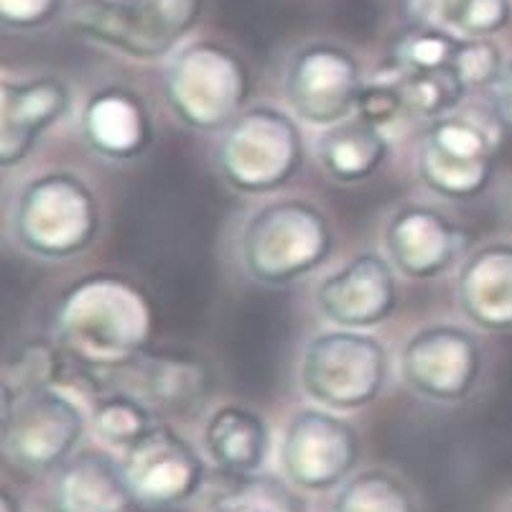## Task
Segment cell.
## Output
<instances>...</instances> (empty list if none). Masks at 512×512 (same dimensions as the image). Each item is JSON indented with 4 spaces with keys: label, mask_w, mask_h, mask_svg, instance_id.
<instances>
[{
    "label": "cell",
    "mask_w": 512,
    "mask_h": 512,
    "mask_svg": "<svg viewBox=\"0 0 512 512\" xmlns=\"http://www.w3.org/2000/svg\"><path fill=\"white\" fill-rule=\"evenodd\" d=\"M388 383V352L360 329L321 332L301 357V388L329 411L370 406Z\"/></svg>",
    "instance_id": "7"
},
{
    "label": "cell",
    "mask_w": 512,
    "mask_h": 512,
    "mask_svg": "<svg viewBox=\"0 0 512 512\" xmlns=\"http://www.w3.org/2000/svg\"><path fill=\"white\" fill-rule=\"evenodd\" d=\"M393 74L406 95L413 118L428 120V123L454 113L464 97L472 92L454 67L398 69L393 64Z\"/></svg>",
    "instance_id": "23"
},
{
    "label": "cell",
    "mask_w": 512,
    "mask_h": 512,
    "mask_svg": "<svg viewBox=\"0 0 512 512\" xmlns=\"http://www.w3.org/2000/svg\"><path fill=\"white\" fill-rule=\"evenodd\" d=\"M492 115L505 130H512V64L502 69L500 79L490 90Z\"/></svg>",
    "instance_id": "33"
},
{
    "label": "cell",
    "mask_w": 512,
    "mask_h": 512,
    "mask_svg": "<svg viewBox=\"0 0 512 512\" xmlns=\"http://www.w3.org/2000/svg\"><path fill=\"white\" fill-rule=\"evenodd\" d=\"M59 357H64L62 347L51 342H29L16 352V357L6 362L3 377V398L29 393L36 388H54L59 375Z\"/></svg>",
    "instance_id": "28"
},
{
    "label": "cell",
    "mask_w": 512,
    "mask_h": 512,
    "mask_svg": "<svg viewBox=\"0 0 512 512\" xmlns=\"http://www.w3.org/2000/svg\"><path fill=\"white\" fill-rule=\"evenodd\" d=\"M464 46V36L446 26L421 23L416 29L400 34L393 49V64L398 69H439L454 67L459 51Z\"/></svg>",
    "instance_id": "26"
},
{
    "label": "cell",
    "mask_w": 512,
    "mask_h": 512,
    "mask_svg": "<svg viewBox=\"0 0 512 512\" xmlns=\"http://www.w3.org/2000/svg\"><path fill=\"white\" fill-rule=\"evenodd\" d=\"M13 232L31 255L67 260L87 250L100 232V202L82 176L46 171L23 186Z\"/></svg>",
    "instance_id": "3"
},
{
    "label": "cell",
    "mask_w": 512,
    "mask_h": 512,
    "mask_svg": "<svg viewBox=\"0 0 512 512\" xmlns=\"http://www.w3.org/2000/svg\"><path fill=\"white\" fill-rule=\"evenodd\" d=\"M316 304L339 329H372L398 306L395 265L377 253H360L316 288Z\"/></svg>",
    "instance_id": "14"
},
{
    "label": "cell",
    "mask_w": 512,
    "mask_h": 512,
    "mask_svg": "<svg viewBox=\"0 0 512 512\" xmlns=\"http://www.w3.org/2000/svg\"><path fill=\"white\" fill-rule=\"evenodd\" d=\"M495 138L479 120L451 113L434 120L418 146V179L444 199H474L495 174Z\"/></svg>",
    "instance_id": "9"
},
{
    "label": "cell",
    "mask_w": 512,
    "mask_h": 512,
    "mask_svg": "<svg viewBox=\"0 0 512 512\" xmlns=\"http://www.w3.org/2000/svg\"><path fill=\"white\" fill-rule=\"evenodd\" d=\"M41 512H62V510H59V507L54 505V507H51V510H41Z\"/></svg>",
    "instance_id": "35"
},
{
    "label": "cell",
    "mask_w": 512,
    "mask_h": 512,
    "mask_svg": "<svg viewBox=\"0 0 512 512\" xmlns=\"http://www.w3.org/2000/svg\"><path fill=\"white\" fill-rule=\"evenodd\" d=\"M400 375L421 398L459 403L469 398L482 375V347L472 334L451 324L426 327L400 352Z\"/></svg>",
    "instance_id": "13"
},
{
    "label": "cell",
    "mask_w": 512,
    "mask_h": 512,
    "mask_svg": "<svg viewBox=\"0 0 512 512\" xmlns=\"http://www.w3.org/2000/svg\"><path fill=\"white\" fill-rule=\"evenodd\" d=\"M332 250V230L319 207L281 199L260 207L242 230L245 271L265 286H286L316 271Z\"/></svg>",
    "instance_id": "4"
},
{
    "label": "cell",
    "mask_w": 512,
    "mask_h": 512,
    "mask_svg": "<svg viewBox=\"0 0 512 512\" xmlns=\"http://www.w3.org/2000/svg\"><path fill=\"white\" fill-rule=\"evenodd\" d=\"M123 462L133 502L153 510L179 507L202 492V456L166 423H153L146 434L125 449Z\"/></svg>",
    "instance_id": "11"
},
{
    "label": "cell",
    "mask_w": 512,
    "mask_h": 512,
    "mask_svg": "<svg viewBox=\"0 0 512 512\" xmlns=\"http://www.w3.org/2000/svg\"><path fill=\"white\" fill-rule=\"evenodd\" d=\"M82 136L97 156L113 161L138 158L153 141V118L146 100L130 87H102L82 107Z\"/></svg>",
    "instance_id": "17"
},
{
    "label": "cell",
    "mask_w": 512,
    "mask_h": 512,
    "mask_svg": "<svg viewBox=\"0 0 512 512\" xmlns=\"http://www.w3.org/2000/svg\"><path fill=\"white\" fill-rule=\"evenodd\" d=\"M365 87L355 54L334 44H311L293 54L286 72V100L293 115L316 128L344 123L357 110Z\"/></svg>",
    "instance_id": "12"
},
{
    "label": "cell",
    "mask_w": 512,
    "mask_h": 512,
    "mask_svg": "<svg viewBox=\"0 0 512 512\" xmlns=\"http://www.w3.org/2000/svg\"><path fill=\"white\" fill-rule=\"evenodd\" d=\"M204 0H74L69 23L92 44L123 57H169L202 18Z\"/></svg>",
    "instance_id": "2"
},
{
    "label": "cell",
    "mask_w": 512,
    "mask_h": 512,
    "mask_svg": "<svg viewBox=\"0 0 512 512\" xmlns=\"http://www.w3.org/2000/svg\"><path fill=\"white\" fill-rule=\"evenodd\" d=\"M204 449L230 477L255 474L268 459L271 428L260 413L242 406H222L204 426Z\"/></svg>",
    "instance_id": "21"
},
{
    "label": "cell",
    "mask_w": 512,
    "mask_h": 512,
    "mask_svg": "<svg viewBox=\"0 0 512 512\" xmlns=\"http://www.w3.org/2000/svg\"><path fill=\"white\" fill-rule=\"evenodd\" d=\"M355 113L357 118L370 123L372 128L383 130L385 136H388L400 120L411 115V110H408L406 95L400 90L395 74L385 72L383 77L372 79L370 85L362 87Z\"/></svg>",
    "instance_id": "29"
},
{
    "label": "cell",
    "mask_w": 512,
    "mask_h": 512,
    "mask_svg": "<svg viewBox=\"0 0 512 512\" xmlns=\"http://www.w3.org/2000/svg\"><path fill=\"white\" fill-rule=\"evenodd\" d=\"M153 426V408L130 390H118L97 400L95 431L105 444L128 449Z\"/></svg>",
    "instance_id": "27"
},
{
    "label": "cell",
    "mask_w": 512,
    "mask_h": 512,
    "mask_svg": "<svg viewBox=\"0 0 512 512\" xmlns=\"http://www.w3.org/2000/svg\"><path fill=\"white\" fill-rule=\"evenodd\" d=\"M220 174L240 194H268L286 186L304 164L296 120L271 105L242 110L225 128L217 151Z\"/></svg>",
    "instance_id": "6"
},
{
    "label": "cell",
    "mask_w": 512,
    "mask_h": 512,
    "mask_svg": "<svg viewBox=\"0 0 512 512\" xmlns=\"http://www.w3.org/2000/svg\"><path fill=\"white\" fill-rule=\"evenodd\" d=\"M130 502L123 462L107 451H79L59 467L54 505L62 512H125Z\"/></svg>",
    "instance_id": "20"
},
{
    "label": "cell",
    "mask_w": 512,
    "mask_h": 512,
    "mask_svg": "<svg viewBox=\"0 0 512 512\" xmlns=\"http://www.w3.org/2000/svg\"><path fill=\"white\" fill-rule=\"evenodd\" d=\"M85 434V413L57 388L3 398V454L29 472L59 469Z\"/></svg>",
    "instance_id": "8"
},
{
    "label": "cell",
    "mask_w": 512,
    "mask_h": 512,
    "mask_svg": "<svg viewBox=\"0 0 512 512\" xmlns=\"http://www.w3.org/2000/svg\"><path fill=\"white\" fill-rule=\"evenodd\" d=\"M164 95L179 123L214 133L242 113L250 95V72L230 46L194 41L171 59Z\"/></svg>",
    "instance_id": "5"
},
{
    "label": "cell",
    "mask_w": 512,
    "mask_h": 512,
    "mask_svg": "<svg viewBox=\"0 0 512 512\" xmlns=\"http://www.w3.org/2000/svg\"><path fill=\"white\" fill-rule=\"evenodd\" d=\"M462 232L446 220L439 209L403 207L393 214L385 230V253L395 271L403 276L428 281L451 268L462 253Z\"/></svg>",
    "instance_id": "16"
},
{
    "label": "cell",
    "mask_w": 512,
    "mask_h": 512,
    "mask_svg": "<svg viewBox=\"0 0 512 512\" xmlns=\"http://www.w3.org/2000/svg\"><path fill=\"white\" fill-rule=\"evenodd\" d=\"M423 16L441 18L446 29L469 39H487L510 23L512 0H423Z\"/></svg>",
    "instance_id": "25"
},
{
    "label": "cell",
    "mask_w": 512,
    "mask_h": 512,
    "mask_svg": "<svg viewBox=\"0 0 512 512\" xmlns=\"http://www.w3.org/2000/svg\"><path fill=\"white\" fill-rule=\"evenodd\" d=\"M459 309L487 332H512V245L474 250L456 281Z\"/></svg>",
    "instance_id": "19"
},
{
    "label": "cell",
    "mask_w": 512,
    "mask_h": 512,
    "mask_svg": "<svg viewBox=\"0 0 512 512\" xmlns=\"http://www.w3.org/2000/svg\"><path fill=\"white\" fill-rule=\"evenodd\" d=\"M156 329L153 301L125 273H87L54 306V339L90 372H120L146 355Z\"/></svg>",
    "instance_id": "1"
},
{
    "label": "cell",
    "mask_w": 512,
    "mask_h": 512,
    "mask_svg": "<svg viewBox=\"0 0 512 512\" xmlns=\"http://www.w3.org/2000/svg\"><path fill=\"white\" fill-rule=\"evenodd\" d=\"M502 69H505V64H502L500 46L492 44L490 39L464 36V46L459 51V59H456V72L469 90H492Z\"/></svg>",
    "instance_id": "30"
},
{
    "label": "cell",
    "mask_w": 512,
    "mask_h": 512,
    "mask_svg": "<svg viewBox=\"0 0 512 512\" xmlns=\"http://www.w3.org/2000/svg\"><path fill=\"white\" fill-rule=\"evenodd\" d=\"M214 512H296L293 497L268 479L242 482L235 492L220 500Z\"/></svg>",
    "instance_id": "31"
},
{
    "label": "cell",
    "mask_w": 512,
    "mask_h": 512,
    "mask_svg": "<svg viewBox=\"0 0 512 512\" xmlns=\"http://www.w3.org/2000/svg\"><path fill=\"white\" fill-rule=\"evenodd\" d=\"M332 512H418V505L403 479L385 469H367L339 487Z\"/></svg>",
    "instance_id": "24"
},
{
    "label": "cell",
    "mask_w": 512,
    "mask_h": 512,
    "mask_svg": "<svg viewBox=\"0 0 512 512\" xmlns=\"http://www.w3.org/2000/svg\"><path fill=\"white\" fill-rule=\"evenodd\" d=\"M0 512H21L18 497H13L11 492L3 490V495H0Z\"/></svg>",
    "instance_id": "34"
},
{
    "label": "cell",
    "mask_w": 512,
    "mask_h": 512,
    "mask_svg": "<svg viewBox=\"0 0 512 512\" xmlns=\"http://www.w3.org/2000/svg\"><path fill=\"white\" fill-rule=\"evenodd\" d=\"M115 375H128L130 393L146 400L151 408L171 413H189L207 400L212 375L207 365L192 355L161 352L141 355Z\"/></svg>",
    "instance_id": "18"
},
{
    "label": "cell",
    "mask_w": 512,
    "mask_h": 512,
    "mask_svg": "<svg viewBox=\"0 0 512 512\" xmlns=\"http://www.w3.org/2000/svg\"><path fill=\"white\" fill-rule=\"evenodd\" d=\"M64 0H0V18L8 29L31 31L62 11Z\"/></svg>",
    "instance_id": "32"
},
{
    "label": "cell",
    "mask_w": 512,
    "mask_h": 512,
    "mask_svg": "<svg viewBox=\"0 0 512 512\" xmlns=\"http://www.w3.org/2000/svg\"><path fill=\"white\" fill-rule=\"evenodd\" d=\"M388 156V136L360 118L332 125L319 138L321 169L342 184H357L375 176Z\"/></svg>",
    "instance_id": "22"
},
{
    "label": "cell",
    "mask_w": 512,
    "mask_h": 512,
    "mask_svg": "<svg viewBox=\"0 0 512 512\" xmlns=\"http://www.w3.org/2000/svg\"><path fill=\"white\" fill-rule=\"evenodd\" d=\"M69 87L54 74L3 79L0 87V164L18 166L31 156L39 138L69 110Z\"/></svg>",
    "instance_id": "15"
},
{
    "label": "cell",
    "mask_w": 512,
    "mask_h": 512,
    "mask_svg": "<svg viewBox=\"0 0 512 512\" xmlns=\"http://www.w3.org/2000/svg\"><path fill=\"white\" fill-rule=\"evenodd\" d=\"M360 434L332 411L304 408L288 421L281 439V469L306 492L342 487L360 462Z\"/></svg>",
    "instance_id": "10"
}]
</instances>
